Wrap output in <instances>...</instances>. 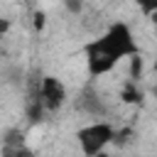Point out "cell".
<instances>
[{
	"instance_id": "cell-12",
	"label": "cell",
	"mask_w": 157,
	"mask_h": 157,
	"mask_svg": "<svg viewBox=\"0 0 157 157\" xmlns=\"http://www.w3.org/2000/svg\"><path fill=\"white\" fill-rule=\"evenodd\" d=\"M0 39H2V34H0Z\"/></svg>"
},
{
	"instance_id": "cell-3",
	"label": "cell",
	"mask_w": 157,
	"mask_h": 157,
	"mask_svg": "<svg viewBox=\"0 0 157 157\" xmlns=\"http://www.w3.org/2000/svg\"><path fill=\"white\" fill-rule=\"evenodd\" d=\"M39 101H42L44 110H49V113L59 110L66 101V86L56 76H42L39 78Z\"/></svg>"
},
{
	"instance_id": "cell-4",
	"label": "cell",
	"mask_w": 157,
	"mask_h": 157,
	"mask_svg": "<svg viewBox=\"0 0 157 157\" xmlns=\"http://www.w3.org/2000/svg\"><path fill=\"white\" fill-rule=\"evenodd\" d=\"M81 108H83V110H88V113H93V115L103 113V103L98 101V93H93L91 88H86V91H83V96H81Z\"/></svg>"
},
{
	"instance_id": "cell-2",
	"label": "cell",
	"mask_w": 157,
	"mask_h": 157,
	"mask_svg": "<svg viewBox=\"0 0 157 157\" xmlns=\"http://www.w3.org/2000/svg\"><path fill=\"white\" fill-rule=\"evenodd\" d=\"M78 137V145H81V152L93 157V155H101L108 145H110V137H113V128L108 123H91L86 128H81L76 132Z\"/></svg>"
},
{
	"instance_id": "cell-1",
	"label": "cell",
	"mask_w": 157,
	"mask_h": 157,
	"mask_svg": "<svg viewBox=\"0 0 157 157\" xmlns=\"http://www.w3.org/2000/svg\"><path fill=\"white\" fill-rule=\"evenodd\" d=\"M137 52H140V47H137L135 37H132V32L125 22H113L105 29V34H101L98 39H93L83 47L86 66H88V74L93 78L113 71V66L120 59L137 54Z\"/></svg>"
},
{
	"instance_id": "cell-9",
	"label": "cell",
	"mask_w": 157,
	"mask_h": 157,
	"mask_svg": "<svg viewBox=\"0 0 157 157\" xmlns=\"http://www.w3.org/2000/svg\"><path fill=\"white\" fill-rule=\"evenodd\" d=\"M135 2L142 7L145 15H155V10H157V0H135Z\"/></svg>"
},
{
	"instance_id": "cell-6",
	"label": "cell",
	"mask_w": 157,
	"mask_h": 157,
	"mask_svg": "<svg viewBox=\"0 0 157 157\" xmlns=\"http://www.w3.org/2000/svg\"><path fill=\"white\" fill-rule=\"evenodd\" d=\"M142 71H145V59L142 54H130V78L132 81H140L142 78Z\"/></svg>"
},
{
	"instance_id": "cell-8",
	"label": "cell",
	"mask_w": 157,
	"mask_h": 157,
	"mask_svg": "<svg viewBox=\"0 0 157 157\" xmlns=\"http://www.w3.org/2000/svg\"><path fill=\"white\" fill-rule=\"evenodd\" d=\"M44 25H47V15H44L42 10H37V12L32 15V27H34L37 32H42V29H44Z\"/></svg>"
},
{
	"instance_id": "cell-11",
	"label": "cell",
	"mask_w": 157,
	"mask_h": 157,
	"mask_svg": "<svg viewBox=\"0 0 157 157\" xmlns=\"http://www.w3.org/2000/svg\"><path fill=\"white\" fill-rule=\"evenodd\" d=\"M10 29V20H5V17H0V34H5Z\"/></svg>"
},
{
	"instance_id": "cell-5",
	"label": "cell",
	"mask_w": 157,
	"mask_h": 157,
	"mask_svg": "<svg viewBox=\"0 0 157 157\" xmlns=\"http://www.w3.org/2000/svg\"><path fill=\"white\" fill-rule=\"evenodd\" d=\"M120 98L125 101V103H140L142 101V91L137 88V81H125L123 83V88H120Z\"/></svg>"
},
{
	"instance_id": "cell-7",
	"label": "cell",
	"mask_w": 157,
	"mask_h": 157,
	"mask_svg": "<svg viewBox=\"0 0 157 157\" xmlns=\"http://www.w3.org/2000/svg\"><path fill=\"white\" fill-rule=\"evenodd\" d=\"M132 135H135V130H132V128H123V130H113V137H110V142H113L115 147H125V145H130V140H132Z\"/></svg>"
},
{
	"instance_id": "cell-10",
	"label": "cell",
	"mask_w": 157,
	"mask_h": 157,
	"mask_svg": "<svg viewBox=\"0 0 157 157\" xmlns=\"http://www.w3.org/2000/svg\"><path fill=\"white\" fill-rule=\"evenodd\" d=\"M64 7L69 12H74V15H78L83 10V0H64Z\"/></svg>"
}]
</instances>
